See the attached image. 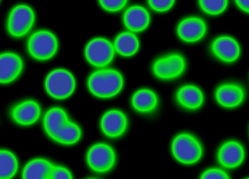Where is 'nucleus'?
Instances as JSON below:
<instances>
[{
  "mask_svg": "<svg viewBox=\"0 0 249 179\" xmlns=\"http://www.w3.org/2000/svg\"><path fill=\"white\" fill-rule=\"evenodd\" d=\"M50 179H72L71 172L62 166H53Z\"/></svg>",
  "mask_w": 249,
  "mask_h": 179,
  "instance_id": "a878e982",
  "label": "nucleus"
},
{
  "mask_svg": "<svg viewBox=\"0 0 249 179\" xmlns=\"http://www.w3.org/2000/svg\"><path fill=\"white\" fill-rule=\"evenodd\" d=\"M235 2L241 10L249 13V1H236Z\"/></svg>",
  "mask_w": 249,
  "mask_h": 179,
  "instance_id": "c85d7f7f",
  "label": "nucleus"
},
{
  "mask_svg": "<svg viewBox=\"0 0 249 179\" xmlns=\"http://www.w3.org/2000/svg\"><path fill=\"white\" fill-rule=\"evenodd\" d=\"M185 65V61L181 55L172 54L157 60L153 65V71L161 80H172L183 72Z\"/></svg>",
  "mask_w": 249,
  "mask_h": 179,
  "instance_id": "6e6552de",
  "label": "nucleus"
},
{
  "mask_svg": "<svg viewBox=\"0 0 249 179\" xmlns=\"http://www.w3.org/2000/svg\"><path fill=\"white\" fill-rule=\"evenodd\" d=\"M75 88V79L66 70H54L46 78V90L54 98H67L72 95Z\"/></svg>",
  "mask_w": 249,
  "mask_h": 179,
  "instance_id": "7ed1b4c3",
  "label": "nucleus"
},
{
  "mask_svg": "<svg viewBox=\"0 0 249 179\" xmlns=\"http://www.w3.org/2000/svg\"><path fill=\"white\" fill-rule=\"evenodd\" d=\"M114 48L118 53L123 56H132L139 49V41L133 33L124 32L116 37Z\"/></svg>",
  "mask_w": 249,
  "mask_h": 179,
  "instance_id": "412c9836",
  "label": "nucleus"
},
{
  "mask_svg": "<svg viewBox=\"0 0 249 179\" xmlns=\"http://www.w3.org/2000/svg\"><path fill=\"white\" fill-rule=\"evenodd\" d=\"M172 152L176 160L183 164H194L202 157V148L199 141L190 134L178 135L172 144Z\"/></svg>",
  "mask_w": 249,
  "mask_h": 179,
  "instance_id": "f03ea898",
  "label": "nucleus"
},
{
  "mask_svg": "<svg viewBox=\"0 0 249 179\" xmlns=\"http://www.w3.org/2000/svg\"><path fill=\"white\" fill-rule=\"evenodd\" d=\"M211 49L217 58L224 62H234L240 55L238 43L230 36L217 38L213 42Z\"/></svg>",
  "mask_w": 249,
  "mask_h": 179,
  "instance_id": "f8f14e48",
  "label": "nucleus"
},
{
  "mask_svg": "<svg viewBox=\"0 0 249 179\" xmlns=\"http://www.w3.org/2000/svg\"><path fill=\"white\" fill-rule=\"evenodd\" d=\"M35 22V14L27 5H18L11 11L8 21L9 33L16 37H21L30 32Z\"/></svg>",
  "mask_w": 249,
  "mask_h": 179,
  "instance_id": "39448f33",
  "label": "nucleus"
},
{
  "mask_svg": "<svg viewBox=\"0 0 249 179\" xmlns=\"http://www.w3.org/2000/svg\"><path fill=\"white\" fill-rule=\"evenodd\" d=\"M200 179H230L226 172L218 168H211L205 170L200 176Z\"/></svg>",
  "mask_w": 249,
  "mask_h": 179,
  "instance_id": "393cba45",
  "label": "nucleus"
},
{
  "mask_svg": "<svg viewBox=\"0 0 249 179\" xmlns=\"http://www.w3.org/2000/svg\"><path fill=\"white\" fill-rule=\"evenodd\" d=\"M206 25L199 17H189L180 22L178 27V34L185 42L199 40L206 33Z\"/></svg>",
  "mask_w": 249,
  "mask_h": 179,
  "instance_id": "ddd939ff",
  "label": "nucleus"
},
{
  "mask_svg": "<svg viewBox=\"0 0 249 179\" xmlns=\"http://www.w3.org/2000/svg\"><path fill=\"white\" fill-rule=\"evenodd\" d=\"M124 80L116 70L101 69L93 73L88 80V87L94 96L103 98L113 97L122 90Z\"/></svg>",
  "mask_w": 249,
  "mask_h": 179,
  "instance_id": "f257e3e1",
  "label": "nucleus"
},
{
  "mask_svg": "<svg viewBox=\"0 0 249 179\" xmlns=\"http://www.w3.org/2000/svg\"><path fill=\"white\" fill-rule=\"evenodd\" d=\"M124 21L127 29L132 32H139L145 30L150 23L148 11L141 6H133L126 10Z\"/></svg>",
  "mask_w": 249,
  "mask_h": 179,
  "instance_id": "dca6fc26",
  "label": "nucleus"
},
{
  "mask_svg": "<svg viewBox=\"0 0 249 179\" xmlns=\"http://www.w3.org/2000/svg\"><path fill=\"white\" fill-rule=\"evenodd\" d=\"M127 119L123 112L110 110L102 118L101 129L105 135L110 138L121 136L126 130Z\"/></svg>",
  "mask_w": 249,
  "mask_h": 179,
  "instance_id": "9d476101",
  "label": "nucleus"
},
{
  "mask_svg": "<svg viewBox=\"0 0 249 179\" xmlns=\"http://www.w3.org/2000/svg\"></svg>",
  "mask_w": 249,
  "mask_h": 179,
  "instance_id": "c756f323",
  "label": "nucleus"
},
{
  "mask_svg": "<svg viewBox=\"0 0 249 179\" xmlns=\"http://www.w3.org/2000/svg\"><path fill=\"white\" fill-rule=\"evenodd\" d=\"M53 164L44 159H36L26 165L23 179H50Z\"/></svg>",
  "mask_w": 249,
  "mask_h": 179,
  "instance_id": "a211bd4d",
  "label": "nucleus"
},
{
  "mask_svg": "<svg viewBox=\"0 0 249 179\" xmlns=\"http://www.w3.org/2000/svg\"><path fill=\"white\" fill-rule=\"evenodd\" d=\"M245 152L241 144L237 141H227L218 151V161L223 167L235 168L244 160Z\"/></svg>",
  "mask_w": 249,
  "mask_h": 179,
  "instance_id": "1a4fd4ad",
  "label": "nucleus"
},
{
  "mask_svg": "<svg viewBox=\"0 0 249 179\" xmlns=\"http://www.w3.org/2000/svg\"><path fill=\"white\" fill-rule=\"evenodd\" d=\"M81 136V130L79 127L69 121L59 130L53 139L60 144L71 145L78 142Z\"/></svg>",
  "mask_w": 249,
  "mask_h": 179,
  "instance_id": "4be33fe9",
  "label": "nucleus"
},
{
  "mask_svg": "<svg viewBox=\"0 0 249 179\" xmlns=\"http://www.w3.org/2000/svg\"><path fill=\"white\" fill-rule=\"evenodd\" d=\"M132 104L138 112L148 113L157 108L158 98L154 92L148 89H142L134 94Z\"/></svg>",
  "mask_w": 249,
  "mask_h": 179,
  "instance_id": "aec40b11",
  "label": "nucleus"
},
{
  "mask_svg": "<svg viewBox=\"0 0 249 179\" xmlns=\"http://www.w3.org/2000/svg\"><path fill=\"white\" fill-rule=\"evenodd\" d=\"M100 4L107 11L116 12L122 10L127 1H100Z\"/></svg>",
  "mask_w": 249,
  "mask_h": 179,
  "instance_id": "bb28decb",
  "label": "nucleus"
},
{
  "mask_svg": "<svg viewBox=\"0 0 249 179\" xmlns=\"http://www.w3.org/2000/svg\"><path fill=\"white\" fill-rule=\"evenodd\" d=\"M69 121L68 114L65 110L61 108H53L51 109L45 116V130L53 139L59 130Z\"/></svg>",
  "mask_w": 249,
  "mask_h": 179,
  "instance_id": "6ab92c4d",
  "label": "nucleus"
},
{
  "mask_svg": "<svg viewBox=\"0 0 249 179\" xmlns=\"http://www.w3.org/2000/svg\"><path fill=\"white\" fill-rule=\"evenodd\" d=\"M201 8L210 15H218L227 8V1H199Z\"/></svg>",
  "mask_w": 249,
  "mask_h": 179,
  "instance_id": "b1692460",
  "label": "nucleus"
},
{
  "mask_svg": "<svg viewBox=\"0 0 249 179\" xmlns=\"http://www.w3.org/2000/svg\"><path fill=\"white\" fill-rule=\"evenodd\" d=\"M18 170V161L13 153L2 150L0 153V179H11Z\"/></svg>",
  "mask_w": 249,
  "mask_h": 179,
  "instance_id": "5701e85b",
  "label": "nucleus"
},
{
  "mask_svg": "<svg viewBox=\"0 0 249 179\" xmlns=\"http://www.w3.org/2000/svg\"><path fill=\"white\" fill-rule=\"evenodd\" d=\"M41 110L35 100L21 102L11 111V116L17 123L21 125H31L40 118Z\"/></svg>",
  "mask_w": 249,
  "mask_h": 179,
  "instance_id": "9b49d317",
  "label": "nucleus"
},
{
  "mask_svg": "<svg viewBox=\"0 0 249 179\" xmlns=\"http://www.w3.org/2000/svg\"><path fill=\"white\" fill-rule=\"evenodd\" d=\"M178 102L183 107L188 109H197L203 103L204 96L202 91L193 85H186L182 87L178 91Z\"/></svg>",
  "mask_w": 249,
  "mask_h": 179,
  "instance_id": "f3484780",
  "label": "nucleus"
},
{
  "mask_svg": "<svg viewBox=\"0 0 249 179\" xmlns=\"http://www.w3.org/2000/svg\"><path fill=\"white\" fill-rule=\"evenodd\" d=\"M27 47L32 56L45 61L52 58L57 51V39L48 31H39L30 38Z\"/></svg>",
  "mask_w": 249,
  "mask_h": 179,
  "instance_id": "20e7f679",
  "label": "nucleus"
},
{
  "mask_svg": "<svg viewBox=\"0 0 249 179\" xmlns=\"http://www.w3.org/2000/svg\"><path fill=\"white\" fill-rule=\"evenodd\" d=\"M249 179V178H248V179Z\"/></svg>",
  "mask_w": 249,
  "mask_h": 179,
  "instance_id": "7c9ffc66",
  "label": "nucleus"
},
{
  "mask_svg": "<svg viewBox=\"0 0 249 179\" xmlns=\"http://www.w3.org/2000/svg\"><path fill=\"white\" fill-rule=\"evenodd\" d=\"M244 96L243 88L234 84H223L215 92L217 101L226 108H234L239 106L243 102Z\"/></svg>",
  "mask_w": 249,
  "mask_h": 179,
  "instance_id": "2eb2a0df",
  "label": "nucleus"
},
{
  "mask_svg": "<svg viewBox=\"0 0 249 179\" xmlns=\"http://www.w3.org/2000/svg\"><path fill=\"white\" fill-rule=\"evenodd\" d=\"M115 48L107 39L97 38L93 39L86 48L87 61L97 67L108 65L114 56Z\"/></svg>",
  "mask_w": 249,
  "mask_h": 179,
  "instance_id": "0eeeda50",
  "label": "nucleus"
},
{
  "mask_svg": "<svg viewBox=\"0 0 249 179\" xmlns=\"http://www.w3.org/2000/svg\"><path fill=\"white\" fill-rule=\"evenodd\" d=\"M148 3L156 11L164 12L173 7L174 1H148Z\"/></svg>",
  "mask_w": 249,
  "mask_h": 179,
  "instance_id": "cd10ccee",
  "label": "nucleus"
},
{
  "mask_svg": "<svg viewBox=\"0 0 249 179\" xmlns=\"http://www.w3.org/2000/svg\"><path fill=\"white\" fill-rule=\"evenodd\" d=\"M87 160L93 170L97 173H106L114 165L116 154L107 144H97L89 150Z\"/></svg>",
  "mask_w": 249,
  "mask_h": 179,
  "instance_id": "423d86ee",
  "label": "nucleus"
},
{
  "mask_svg": "<svg viewBox=\"0 0 249 179\" xmlns=\"http://www.w3.org/2000/svg\"><path fill=\"white\" fill-rule=\"evenodd\" d=\"M23 68V61L14 53H3L0 58V81L9 83L18 77Z\"/></svg>",
  "mask_w": 249,
  "mask_h": 179,
  "instance_id": "4468645a",
  "label": "nucleus"
}]
</instances>
